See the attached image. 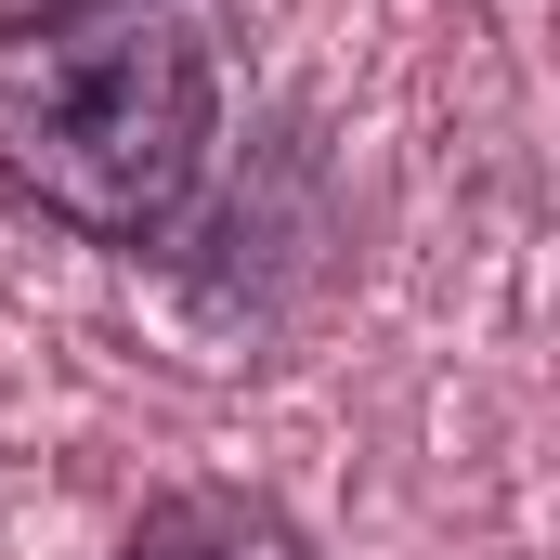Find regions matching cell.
Returning <instances> with one entry per match:
<instances>
[{
    "label": "cell",
    "mask_w": 560,
    "mask_h": 560,
    "mask_svg": "<svg viewBox=\"0 0 560 560\" xmlns=\"http://www.w3.org/2000/svg\"><path fill=\"white\" fill-rule=\"evenodd\" d=\"M222 156V52L183 0H0V183L79 248H170Z\"/></svg>",
    "instance_id": "1"
},
{
    "label": "cell",
    "mask_w": 560,
    "mask_h": 560,
    "mask_svg": "<svg viewBox=\"0 0 560 560\" xmlns=\"http://www.w3.org/2000/svg\"><path fill=\"white\" fill-rule=\"evenodd\" d=\"M118 560H326V548L287 522L275 495H248V482H170V495H143Z\"/></svg>",
    "instance_id": "2"
}]
</instances>
